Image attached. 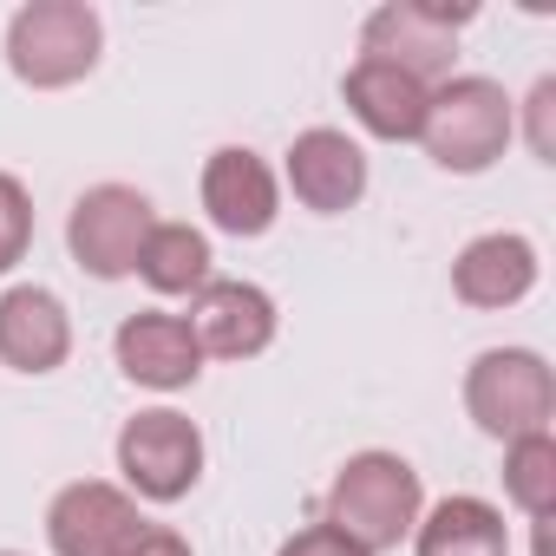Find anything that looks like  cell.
<instances>
[{"label":"cell","instance_id":"44dd1931","mask_svg":"<svg viewBox=\"0 0 556 556\" xmlns=\"http://www.w3.org/2000/svg\"><path fill=\"white\" fill-rule=\"evenodd\" d=\"M275 556H361L341 530H328V523H308V530H295L282 549H275Z\"/></svg>","mask_w":556,"mask_h":556},{"label":"cell","instance_id":"7a4b0ae2","mask_svg":"<svg viewBox=\"0 0 556 556\" xmlns=\"http://www.w3.org/2000/svg\"><path fill=\"white\" fill-rule=\"evenodd\" d=\"M510 131H517V112H510L504 86H497V79H478V73H458V79L432 86L419 144H426V157H432L439 170L478 177V170H491V164L504 157Z\"/></svg>","mask_w":556,"mask_h":556},{"label":"cell","instance_id":"8992f818","mask_svg":"<svg viewBox=\"0 0 556 556\" xmlns=\"http://www.w3.org/2000/svg\"><path fill=\"white\" fill-rule=\"evenodd\" d=\"M157 229L151 216V197L131 190V184H92L73 216H66V249L86 275H99V282H118V275H138V249L144 236Z\"/></svg>","mask_w":556,"mask_h":556},{"label":"cell","instance_id":"ac0fdd59","mask_svg":"<svg viewBox=\"0 0 556 556\" xmlns=\"http://www.w3.org/2000/svg\"><path fill=\"white\" fill-rule=\"evenodd\" d=\"M504 491L530 523H549V510H556V439L549 432L504 445Z\"/></svg>","mask_w":556,"mask_h":556},{"label":"cell","instance_id":"52a82bcc","mask_svg":"<svg viewBox=\"0 0 556 556\" xmlns=\"http://www.w3.org/2000/svg\"><path fill=\"white\" fill-rule=\"evenodd\" d=\"M118 471H125V484H131L138 497L177 504V497H190V484L203 478V432H197L184 413L151 406V413L125 419V432H118Z\"/></svg>","mask_w":556,"mask_h":556},{"label":"cell","instance_id":"4fadbf2b","mask_svg":"<svg viewBox=\"0 0 556 556\" xmlns=\"http://www.w3.org/2000/svg\"><path fill=\"white\" fill-rule=\"evenodd\" d=\"M73 354V315L53 289H8L0 295V361L14 374H60Z\"/></svg>","mask_w":556,"mask_h":556},{"label":"cell","instance_id":"603a6c76","mask_svg":"<svg viewBox=\"0 0 556 556\" xmlns=\"http://www.w3.org/2000/svg\"><path fill=\"white\" fill-rule=\"evenodd\" d=\"M0 556H21V549H0Z\"/></svg>","mask_w":556,"mask_h":556},{"label":"cell","instance_id":"5bb4252c","mask_svg":"<svg viewBox=\"0 0 556 556\" xmlns=\"http://www.w3.org/2000/svg\"><path fill=\"white\" fill-rule=\"evenodd\" d=\"M530 289H536V249H530V236L491 229V236L465 242L458 262H452V295L465 308H517Z\"/></svg>","mask_w":556,"mask_h":556},{"label":"cell","instance_id":"5b68a950","mask_svg":"<svg viewBox=\"0 0 556 556\" xmlns=\"http://www.w3.org/2000/svg\"><path fill=\"white\" fill-rule=\"evenodd\" d=\"M465 413L478 419V432L491 439H530V432H549L556 419V380H549V361L530 354V348H491L471 361L465 374Z\"/></svg>","mask_w":556,"mask_h":556},{"label":"cell","instance_id":"ba28073f","mask_svg":"<svg viewBox=\"0 0 556 556\" xmlns=\"http://www.w3.org/2000/svg\"><path fill=\"white\" fill-rule=\"evenodd\" d=\"M144 530L131 491L118 484H99V478H79L53 497L47 510V536H53V556H118L131 536Z\"/></svg>","mask_w":556,"mask_h":556},{"label":"cell","instance_id":"7c38bea8","mask_svg":"<svg viewBox=\"0 0 556 556\" xmlns=\"http://www.w3.org/2000/svg\"><path fill=\"white\" fill-rule=\"evenodd\" d=\"M190 334L216 361H255L275 341V302L255 282H210L190 295Z\"/></svg>","mask_w":556,"mask_h":556},{"label":"cell","instance_id":"ffe728a7","mask_svg":"<svg viewBox=\"0 0 556 556\" xmlns=\"http://www.w3.org/2000/svg\"><path fill=\"white\" fill-rule=\"evenodd\" d=\"M530 151L543 164H556V79H536V92H530Z\"/></svg>","mask_w":556,"mask_h":556},{"label":"cell","instance_id":"9c48e42d","mask_svg":"<svg viewBox=\"0 0 556 556\" xmlns=\"http://www.w3.org/2000/svg\"><path fill=\"white\" fill-rule=\"evenodd\" d=\"M112 354L125 367V380L151 387V393H177L203 374V348L190 334L184 315H164V308H144V315H125L118 334H112Z\"/></svg>","mask_w":556,"mask_h":556},{"label":"cell","instance_id":"277c9868","mask_svg":"<svg viewBox=\"0 0 556 556\" xmlns=\"http://www.w3.org/2000/svg\"><path fill=\"white\" fill-rule=\"evenodd\" d=\"M471 21H478L471 0H387L361 27V60L400 66L419 86H445L452 79V34Z\"/></svg>","mask_w":556,"mask_h":556},{"label":"cell","instance_id":"e0dca14e","mask_svg":"<svg viewBox=\"0 0 556 556\" xmlns=\"http://www.w3.org/2000/svg\"><path fill=\"white\" fill-rule=\"evenodd\" d=\"M210 236L203 229H190V223H157L151 236H144V249H138V275L157 289V295H197V289H210L216 275H210Z\"/></svg>","mask_w":556,"mask_h":556},{"label":"cell","instance_id":"6da1fadb","mask_svg":"<svg viewBox=\"0 0 556 556\" xmlns=\"http://www.w3.org/2000/svg\"><path fill=\"white\" fill-rule=\"evenodd\" d=\"M419 510H426V491L400 452H354L328 484V530H341L361 556L400 549Z\"/></svg>","mask_w":556,"mask_h":556},{"label":"cell","instance_id":"d6986e66","mask_svg":"<svg viewBox=\"0 0 556 556\" xmlns=\"http://www.w3.org/2000/svg\"><path fill=\"white\" fill-rule=\"evenodd\" d=\"M27 242H34V197L21 177L0 170V275L27 255Z\"/></svg>","mask_w":556,"mask_h":556},{"label":"cell","instance_id":"30bf717a","mask_svg":"<svg viewBox=\"0 0 556 556\" xmlns=\"http://www.w3.org/2000/svg\"><path fill=\"white\" fill-rule=\"evenodd\" d=\"M203 210L223 236H268L275 216H282V190H275V170L249 144H223L203 164Z\"/></svg>","mask_w":556,"mask_h":556},{"label":"cell","instance_id":"3957f363","mask_svg":"<svg viewBox=\"0 0 556 556\" xmlns=\"http://www.w3.org/2000/svg\"><path fill=\"white\" fill-rule=\"evenodd\" d=\"M99 47H105V27L86 0H34L8 21V66L34 92L79 86L99 66Z\"/></svg>","mask_w":556,"mask_h":556},{"label":"cell","instance_id":"7402d4cb","mask_svg":"<svg viewBox=\"0 0 556 556\" xmlns=\"http://www.w3.org/2000/svg\"><path fill=\"white\" fill-rule=\"evenodd\" d=\"M118 556H190V543H184L177 530H164V523H144Z\"/></svg>","mask_w":556,"mask_h":556},{"label":"cell","instance_id":"8fae6325","mask_svg":"<svg viewBox=\"0 0 556 556\" xmlns=\"http://www.w3.org/2000/svg\"><path fill=\"white\" fill-rule=\"evenodd\" d=\"M289 190L315 216H341L367 197V151L334 125H315L289 144Z\"/></svg>","mask_w":556,"mask_h":556},{"label":"cell","instance_id":"9a60e30c","mask_svg":"<svg viewBox=\"0 0 556 556\" xmlns=\"http://www.w3.org/2000/svg\"><path fill=\"white\" fill-rule=\"evenodd\" d=\"M341 92H348L354 118H361L374 138H387V144L419 138L426 99H432V86H419V79H406L400 66H380V60H354L348 79H341Z\"/></svg>","mask_w":556,"mask_h":556},{"label":"cell","instance_id":"2e32d148","mask_svg":"<svg viewBox=\"0 0 556 556\" xmlns=\"http://www.w3.org/2000/svg\"><path fill=\"white\" fill-rule=\"evenodd\" d=\"M413 543L419 556H510L504 510L484 497H439L432 510H419Z\"/></svg>","mask_w":556,"mask_h":556}]
</instances>
